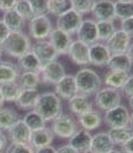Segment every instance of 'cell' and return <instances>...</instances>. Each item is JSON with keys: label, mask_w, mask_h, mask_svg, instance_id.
Returning <instances> with one entry per match:
<instances>
[{"label": "cell", "mask_w": 133, "mask_h": 153, "mask_svg": "<svg viewBox=\"0 0 133 153\" xmlns=\"http://www.w3.org/2000/svg\"><path fill=\"white\" fill-rule=\"evenodd\" d=\"M72 8V0H49V13L55 16L64 14Z\"/></svg>", "instance_id": "36"}, {"label": "cell", "mask_w": 133, "mask_h": 153, "mask_svg": "<svg viewBox=\"0 0 133 153\" xmlns=\"http://www.w3.org/2000/svg\"><path fill=\"white\" fill-rule=\"evenodd\" d=\"M115 15L116 19L125 20L133 16V2H125V1H115Z\"/></svg>", "instance_id": "37"}, {"label": "cell", "mask_w": 133, "mask_h": 153, "mask_svg": "<svg viewBox=\"0 0 133 153\" xmlns=\"http://www.w3.org/2000/svg\"><path fill=\"white\" fill-rule=\"evenodd\" d=\"M14 10L26 22L30 21L32 17L35 16L32 7H30V5L28 2V0H17L15 7H14Z\"/></svg>", "instance_id": "38"}, {"label": "cell", "mask_w": 133, "mask_h": 153, "mask_svg": "<svg viewBox=\"0 0 133 153\" xmlns=\"http://www.w3.org/2000/svg\"><path fill=\"white\" fill-rule=\"evenodd\" d=\"M47 40L51 43V45L53 46V48L56 50V52L58 53V55L67 54L71 44L73 42L72 36H71L70 33L60 30L58 28H53V30L51 31Z\"/></svg>", "instance_id": "12"}, {"label": "cell", "mask_w": 133, "mask_h": 153, "mask_svg": "<svg viewBox=\"0 0 133 153\" xmlns=\"http://www.w3.org/2000/svg\"><path fill=\"white\" fill-rule=\"evenodd\" d=\"M95 1L96 0H72V9L81 15L92 13Z\"/></svg>", "instance_id": "39"}, {"label": "cell", "mask_w": 133, "mask_h": 153, "mask_svg": "<svg viewBox=\"0 0 133 153\" xmlns=\"http://www.w3.org/2000/svg\"><path fill=\"white\" fill-rule=\"evenodd\" d=\"M39 91L37 89L35 90H22L19 98L15 100L16 107H19L22 111H32L34 105L38 98Z\"/></svg>", "instance_id": "29"}, {"label": "cell", "mask_w": 133, "mask_h": 153, "mask_svg": "<svg viewBox=\"0 0 133 153\" xmlns=\"http://www.w3.org/2000/svg\"><path fill=\"white\" fill-rule=\"evenodd\" d=\"M115 145L112 144L110 139L108 131H101L95 135H92V142H90V150L95 153H107L112 150Z\"/></svg>", "instance_id": "21"}, {"label": "cell", "mask_w": 133, "mask_h": 153, "mask_svg": "<svg viewBox=\"0 0 133 153\" xmlns=\"http://www.w3.org/2000/svg\"><path fill=\"white\" fill-rule=\"evenodd\" d=\"M131 37L120 29H116V31L112 33V36L110 37L104 44L107 45L109 52L111 54H120L126 53L128 46L131 44Z\"/></svg>", "instance_id": "11"}, {"label": "cell", "mask_w": 133, "mask_h": 153, "mask_svg": "<svg viewBox=\"0 0 133 153\" xmlns=\"http://www.w3.org/2000/svg\"><path fill=\"white\" fill-rule=\"evenodd\" d=\"M81 153H95V152H93L90 149H88V150H86V151H83V152H81Z\"/></svg>", "instance_id": "55"}, {"label": "cell", "mask_w": 133, "mask_h": 153, "mask_svg": "<svg viewBox=\"0 0 133 153\" xmlns=\"http://www.w3.org/2000/svg\"><path fill=\"white\" fill-rule=\"evenodd\" d=\"M132 61L126 53L111 54L109 62L107 65V67L111 70H122L126 73H130L132 70Z\"/></svg>", "instance_id": "28"}, {"label": "cell", "mask_w": 133, "mask_h": 153, "mask_svg": "<svg viewBox=\"0 0 133 153\" xmlns=\"http://www.w3.org/2000/svg\"><path fill=\"white\" fill-rule=\"evenodd\" d=\"M5 153H35V149H32V146L30 144L11 143L6 147Z\"/></svg>", "instance_id": "41"}, {"label": "cell", "mask_w": 133, "mask_h": 153, "mask_svg": "<svg viewBox=\"0 0 133 153\" xmlns=\"http://www.w3.org/2000/svg\"><path fill=\"white\" fill-rule=\"evenodd\" d=\"M28 30L30 37L35 40H44L49 38L53 25L47 15H35L28 21Z\"/></svg>", "instance_id": "5"}, {"label": "cell", "mask_w": 133, "mask_h": 153, "mask_svg": "<svg viewBox=\"0 0 133 153\" xmlns=\"http://www.w3.org/2000/svg\"><path fill=\"white\" fill-rule=\"evenodd\" d=\"M39 75H41V83L56 85L66 75V71L63 65L59 61L55 60L42 66Z\"/></svg>", "instance_id": "8"}, {"label": "cell", "mask_w": 133, "mask_h": 153, "mask_svg": "<svg viewBox=\"0 0 133 153\" xmlns=\"http://www.w3.org/2000/svg\"><path fill=\"white\" fill-rule=\"evenodd\" d=\"M4 104H5V100L2 98V94H1V91H0V108L4 106Z\"/></svg>", "instance_id": "54"}, {"label": "cell", "mask_w": 133, "mask_h": 153, "mask_svg": "<svg viewBox=\"0 0 133 153\" xmlns=\"http://www.w3.org/2000/svg\"><path fill=\"white\" fill-rule=\"evenodd\" d=\"M35 15L49 14V0H28Z\"/></svg>", "instance_id": "40"}, {"label": "cell", "mask_w": 133, "mask_h": 153, "mask_svg": "<svg viewBox=\"0 0 133 153\" xmlns=\"http://www.w3.org/2000/svg\"><path fill=\"white\" fill-rule=\"evenodd\" d=\"M67 106L71 113L75 116L83 114L88 111L93 109V102L89 100V97L77 93L75 96H73L70 100H67Z\"/></svg>", "instance_id": "20"}, {"label": "cell", "mask_w": 133, "mask_h": 153, "mask_svg": "<svg viewBox=\"0 0 133 153\" xmlns=\"http://www.w3.org/2000/svg\"><path fill=\"white\" fill-rule=\"evenodd\" d=\"M55 139V135L51 130V128L44 127L39 130L32 131V139H30V145L32 146V149L37 150L41 147H45L52 144Z\"/></svg>", "instance_id": "22"}, {"label": "cell", "mask_w": 133, "mask_h": 153, "mask_svg": "<svg viewBox=\"0 0 133 153\" xmlns=\"http://www.w3.org/2000/svg\"><path fill=\"white\" fill-rule=\"evenodd\" d=\"M120 92L123 94H125L127 98L133 96V75H128V77L126 78L124 85L120 89Z\"/></svg>", "instance_id": "42"}, {"label": "cell", "mask_w": 133, "mask_h": 153, "mask_svg": "<svg viewBox=\"0 0 133 153\" xmlns=\"http://www.w3.org/2000/svg\"><path fill=\"white\" fill-rule=\"evenodd\" d=\"M128 126H131L133 128V111L132 113H130V122H128Z\"/></svg>", "instance_id": "52"}, {"label": "cell", "mask_w": 133, "mask_h": 153, "mask_svg": "<svg viewBox=\"0 0 133 153\" xmlns=\"http://www.w3.org/2000/svg\"><path fill=\"white\" fill-rule=\"evenodd\" d=\"M20 120V115L12 108H0V129L8 130L15 122Z\"/></svg>", "instance_id": "33"}, {"label": "cell", "mask_w": 133, "mask_h": 153, "mask_svg": "<svg viewBox=\"0 0 133 153\" xmlns=\"http://www.w3.org/2000/svg\"><path fill=\"white\" fill-rule=\"evenodd\" d=\"M102 116H103V122L109 127V129L125 127V126H128V122H130V111L122 104L104 112V114Z\"/></svg>", "instance_id": "7"}, {"label": "cell", "mask_w": 133, "mask_h": 153, "mask_svg": "<svg viewBox=\"0 0 133 153\" xmlns=\"http://www.w3.org/2000/svg\"><path fill=\"white\" fill-rule=\"evenodd\" d=\"M55 93L60 99L64 100H70L73 96H75L78 93V90H77V84H75L74 75L66 74L55 85Z\"/></svg>", "instance_id": "19"}, {"label": "cell", "mask_w": 133, "mask_h": 153, "mask_svg": "<svg viewBox=\"0 0 133 153\" xmlns=\"http://www.w3.org/2000/svg\"><path fill=\"white\" fill-rule=\"evenodd\" d=\"M8 146V138L5 132L0 129V152H4Z\"/></svg>", "instance_id": "45"}, {"label": "cell", "mask_w": 133, "mask_h": 153, "mask_svg": "<svg viewBox=\"0 0 133 153\" xmlns=\"http://www.w3.org/2000/svg\"><path fill=\"white\" fill-rule=\"evenodd\" d=\"M120 30L126 32L131 38L133 37V16L120 21Z\"/></svg>", "instance_id": "43"}, {"label": "cell", "mask_w": 133, "mask_h": 153, "mask_svg": "<svg viewBox=\"0 0 133 153\" xmlns=\"http://www.w3.org/2000/svg\"><path fill=\"white\" fill-rule=\"evenodd\" d=\"M32 109L36 111L45 122H52L57 116L63 113L62 99L55 92L47 91L39 93Z\"/></svg>", "instance_id": "1"}, {"label": "cell", "mask_w": 133, "mask_h": 153, "mask_svg": "<svg viewBox=\"0 0 133 153\" xmlns=\"http://www.w3.org/2000/svg\"><path fill=\"white\" fill-rule=\"evenodd\" d=\"M96 29H97V38L98 42L105 43L116 31V25L113 21H96Z\"/></svg>", "instance_id": "34"}, {"label": "cell", "mask_w": 133, "mask_h": 153, "mask_svg": "<svg viewBox=\"0 0 133 153\" xmlns=\"http://www.w3.org/2000/svg\"><path fill=\"white\" fill-rule=\"evenodd\" d=\"M83 20V15L79 14L78 12H75L74 9L71 8L70 10L65 12L64 14L58 16L57 19V28L60 30L65 31L67 33H75L79 29L80 24Z\"/></svg>", "instance_id": "9"}, {"label": "cell", "mask_w": 133, "mask_h": 153, "mask_svg": "<svg viewBox=\"0 0 133 153\" xmlns=\"http://www.w3.org/2000/svg\"><path fill=\"white\" fill-rule=\"evenodd\" d=\"M111 53L104 43L96 42L89 45V65L95 67H105L109 62Z\"/></svg>", "instance_id": "13"}, {"label": "cell", "mask_w": 133, "mask_h": 153, "mask_svg": "<svg viewBox=\"0 0 133 153\" xmlns=\"http://www.w3.org/2000/svg\"><path fill=\"white\" fill-rule=\"evenodd\" d=\"M128 73L126 71H122V70H111L109 69V71L105 73L104 78H103V84L104 86H109L112 89H117L120 90L122 86L125 83L126 78L128 77Z\"/></svg>", "instance_id": "27"}, {"label": "cell", "mask_w": 133, "mask_h": 153, "mask_svg": "<svg viewBox=\"0 0 133 153\" xmlns=\"http://www.w3.org/2000/svg\"><path fill=\"white\" fill-rule=\"evenodd\" d=\"M32 44L30 37L23 31H9L8 36L0 44V46L5 54L19 59L24 53L32 50Z\"/></svg>", "instance_id": "2"}, {"label": "cell", "mask_w": 133, "mask_h": 153, "mask_svg": "<svg viewBox=\"0 0 133 153\" xmlns=\"http://www.w3.org/2000/svg\"><path fill=\"white\" fill-rule=\"evenodd\" d=\"M67 55L73 63L78 66H88L89 65V45L80 40H73L70 46Z\"/></svg>", "instance_id": "15"}, {"label": "cell", "mask_w": 133, "mask_h": 153, "mask_svg": "<svg viewBox=\"0 0 133 153\" xmlns=\"http://www.w3.org/2000/svg\"><path fill=\"white\" fill-rule=\"evenodd\" d=\"M94 104L98 111L107 112L122 104V92L117 89L103 86L94 94Z\"/></svg>", "instance_id": "4"}, {"label": "cell", "mask_w": 133, "mask_h": 153, "mask_svg": "<svg viewBox=\"0 0 133 153\" xmlns=\"http://www.w3.org/2000/svg\"><path fill=\"white\" fill-rule=\"evenodd\" d=\"M7 131L8 138L12 143L17 144H30L32 131L27 127L22 119L15 122Z\"/></svg>", "instance_id": "14"}, {"label": "cell", "mask_w": 133, "mask_h": 153, "mask_svg": "<svg viewBox=\"0 0 133 153\" xmlns=\"http://www.w3.org/2000/svg\"><path fill=\"white\" fill-rule=\"evenodd\" d=\"M0 153H2V152H0Z\"/></svg>", "instance_id": "58"}, {"label": "cell", "mask_w": 133, "mask_h": 153, "mask_svg": "<svg viewBox=\"0 0 133 153\" xmlns=\"http://www.w3.org/2000/svg\"><path fill=\"white\" fill-rule=\"evenodd\" d=\"M77 122L78 126L81 129H85L87 131H93L96 130L97 128L101 127L102 122H103V116H102L101 111L97 109H90L83 114L77 116Z\"/></svg>", "instance_id": "18"}, {"label": "cell", "mask_w": 133, "mask_h": 153, "mask_svg": "<svg viewBox=\"0 0 133 153\" xmlns=\"http://www.w3.org/2000/svg\"><path fill=\"white\" fill-rule=\"evenodd\" d=\"M16 66L19 67L20 71H35L39 73L42 69V63L39 62L37 56L34 54L32 50L27 53H24L22 56L17 59Z\"/></svg>", "instance_id": "24"}, {"label": "cell", "mask_w": 133, "mask_h": 153, "mask_svg": "<svg viewBox=\"0 0 133 153\" xmlns=\"http://www.w3.org/2000/svg\"><path fill=\"white\" fill-rule=\"evenodd\" d=\"M22 120H23V122L27 124V127L32 131L39 130V129L47 127V126H45L47 122L44 121V119H43L36 111H34V109L28 111V112L26 113V115L23 116Z\"/></svg>", "instance_id": "35"}, {"label": "cell", "mask_w": 133, "mask_h": 153, "mask_svg": "<svg viewBox=\"0 0 133 153\" xmlns=\"http://www.w3.org/2000/svg\"><path fill=\"white\" fill-rule=\"evenodd\" d=\"M92 142V134L90 131H87L85 129H78L74 132V135L68 138V143L73 149H75L79 153L83 152L90 147Z\"/></svg>", "instance_id": "23"}, {"label": "cell", "mask_w": 133, "mask_h": 153, "mask_svg": "<svg viewBox=\"0 0 133 153\" xmlns=\"http://www.w3.org/2000/svg\"><path fill=\"white\" fill-rule=\"evenodd\" d=\"M17 82L22 90H35L41 84V75L35 71H21Z\"/></svg>", "instance_id": "30"}, {"label": "cell", "mask_w": 133, "mask_h": 153, "mask_svg": "<svg viewBox=\"0 0 133 153\" xmlns=\"http://www.w3.org/2000/svg\"><path fill=\"white\" fill-rule=\"evenodd\" d=\"M79 129L78 122L70 114L62 113L52 121L51 130L53 135L59 138H71Z\"/></svg>", "instance_id": "6"}, {"label": "cell", "mask_w": 133, "mask_h": 153, "mask_svg": "<svg viewBox=\"0 0 133 153\" xmlns=\"http://www.w3.org/2000/svg\"><path fill=\"white\" fill-rule=\"evenodd\" d=\"M77 39L85 43L87 45H92L96 42H98L97 38V29H96V21L92 19L82 20L79 29L75 32Z\"/></svg>", "instance_id": "16"}, {"label": "cell", "mask_w": 133, "mask_h": 153, "mask_svg": "<svg viewBox=\"0 0 133 153\" xmlns=\"http://www.w3.org/2000/svg\"><path fill=\"white\" fill-rule=\"evenodd\" d=\"M16 2H17V0H0V10L2 13L8 12V10H13Z\"/></svg>", "instance_id": "44"}, {"label": "cell", "mask_w": 133, "mask_h": 153, "mask_svg": "<svg viewBox=\"0 0 133 153\" xmlns=\"http://www.w3.org/2000/svg\"><path fill=\"white\" fill-rule=\"evenodd\" d=\"M35 153H57V149L55 146L49 145L45 146V147H41V149L35 150Z\"/></svg>", "instance_id": "49"}, {"label": "cell", "mask_w": 133, "mask_h": 153, "mask_svg": "<svg viewBox=\"0 0 133 153\" xmlns=\"http://www.w3.org/2000/svg\"><path fill=\"white\" fill-rule=\"evenodd\" d=\"M57 153H79L75 149H73L70 144H65L57 149Z\"/></svg>", "instance_id": "48"}, {"label": "cell", "mask_w": 133, "mask_h": 153, "mask_svg": "<svg viewBox=\"0 0 133 153\" xmlns=\"http://www.w3.org/2000/svg\"><path fill=\"white\" fill-rule=\"evenodd\" d=\"M120 150L123 153H133V136L123 146H120Z\"/></svg>", "instance_id": "47"}, {"label": "cell", "mask_w": 133, "mask_h": 153, "mask_svg": "<svg viewBox=\"0 0 133 153\" xmlns=\"http://www.w3.org/2000/svg\"><path fill=\"white\" fill-rule=\"evenodd\" d=\"M112 144L116 146H123L126 142L133 136V128L131 126L118 127V128H110L108 131Z\"/></svg>", "instance_id": "25"}, {"label": "cell", "mask_w": 133, "mask_h": 153, "mask_svg": "<svg viewBox=\"0 0 133 153\" xmlns=\"http://www.w3.org/2000/svg\"><path fill=\"white\" fill-rule=\"evenodd\" d=\"M32 51L37 56V59L42 63V66H44L51 61H55L59 56L58 53L56 52V50L53 48V46L51 45V43L47 39L36 40L35 43H32Z\"/></svg>", "instance_id": "10"}, {"label": "cell", "mask_w": 133, "mask_h": 153, "mask_svg": "<svg viewBox=\"0 0 133 153\" xmlns=\"http://www.w3.org/2000/svg\"><path fill=\"white\" fill-rule=\"evenodd\" d=\"M20 73V69L14 62L0 61V85L17 81Z\"/></svg>", "instance_id": "26"}, {"label": "cell", "mask_w": 133, "mask_h": 153, "mask_svg": "<svg viewBox=\"0 0 133 153\" xmlns=\"http://www.w3.org/2000/svg\"><path fill=\"white\" fill-rule=\"evenodd\" d=\"M0 91L5 101L15 102V100L19 98L20 93L22 91V88L20 86L19 82L15 81V82H8V83L0 85Z\"/></svg>", "instance_id": "32"}, {"label": "cell", "mask_w": 133, "mask_h": 153, "mask_svg": "<svg viewBox=\"0 0 133 153\" xmlns=\"http://www.w3.org/2000/svg\"><path fill=\"white\" fill-rule=\"evenodd\" d=\"M75 84L78 93L87 97L94 96L96 92L102 88V78L94 69L83 67L77 71L74 75Z\"/></svg>", "instance_id": "3"}, {"label": "cell", "mask_w": 133, "mask_h": 153, "mask_svg": "<svg viewBox=\"0 0 133 153\" xmlns=\"http://www.w3.org/2000/svg\"><path fill=\"white\" fill-rule=\"evenodd\" d=\"M107 153H123V152H122V150H119V149H116V147H113L112 150H110L109 152H107Z\"/></svg>", "instance_id": "51"}, {"label": "cell", "mask_w": 133, "mask_h": 153, "mask_svg": "<svg viewBox=\"0 0 133 153\" xmlns=\"http://www.w3.org/2000/svg\"><path fill=\"white\" fill-rule=\"evenodd\" d=\"M8 33H9V30L7 29V27L2 22V20H0V44L5 40V38L8 36Z\"/></svg>", "instance_id": "46"}, {"label": "cell", "mask_w": 133, "mask_h": 153, "mask_svg": "<svg viewBox=\"0 0 133 153\" xmlns=\"http://www.w3.org/2000/svg\"><path fill=\"white\" fill-rule=\"evenodd\" d=\"M2 22L5 23V25L7 27L9 31H23V28L26 25V21L14 9L4 13Z\"/></svg>", "instance_id": "31"}, {"label": "cell", "mask_w": 133, "mask_h": 153, "mask_svg": "<svg viewBox=\"0 0 133 153\" xmlns=\"http://www.w3.org/2000/svg\"><path fill=\"white\" fill-rule=\"evenodd\" d=\"M2 54H4V52H2V50H1V46H0V61H1V58H2Z\"/></svg>", "instance_id": "56"}, {"label": "cell", "mask_w": 133, "mask_h": 153, "mask_svg": "<svg viewBox=\"0 0 133 153\" xmlns=\"http://www.w3.org/2000/svg\"><path fill=\"white\" fill-rule=\"evenodd\" d=\"M119 1H125V2H133V0H119Z\"/></svg>", "instance_id": "57"}, {"label": "cell", "mask_w": 133, "mask_h": 153, "mask_svg": "<svg viewBox=\"0 0 133 153\" xmlns=\"http://www.w3.org/2000/svg\"><path fill=\"white\" fill-rule=\"evenodd\" d=\"M128 105H130V107L132 108V111H133V96L128 97Z\"/></svg>", "instance_id": "53"}, {"label": "cell", "mask_w": 133, "mask_h": 153, "mask_svg": "<svg viewBox=\"0 0 133 153\" xmlns=\"http://www.w3.org/2000/svg\"><path fill=\"white\" fill-rule=\"evenodd\" d=\"M92 13L97 21H113L115 15V1L112 0H97L95 1Z\"/></svg>", "instance_id": "17"}, {"label": "cell", "mask_w": 133, "mask_h": 153, "mask_svg": "<svg viewBox=\"0 0 133 153\" xmlns=\"http://www.w3.org/2000/svg\"><path fill=\"white\" fill-rule=\"evenodd\" d=\"M126 54L128 55V58L131 59V61H132V63H133V42H131V44H130L127 51H126Z\"/></svg>", "instance_id": "50"}]
</instances>
